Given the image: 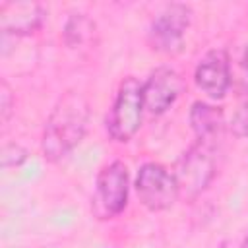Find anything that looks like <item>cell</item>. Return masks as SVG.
<instances>
[{"mask_svg": "<svg viewBox=\"0 0 248 248\" xmlns=\"http://www.w3.org/2000/svg\"><path fill=\"white\" fill-rule=\"evenodd\" d=\"M141 85L136 78L122 79L112 108L107 116V132L114 141H128L136 136L143 118Z\"/></svg>", "mask_w": 248, "mask_h": 248, "instance_id": "cell-2", "label": "cell"}, {"mask_svg": "<svg viewBox=\"0 0 248 248\" xmlns=\"http://www.w3.org/2000/svg\"><path fill=\"white\" fill-rule=\"evenodd\" d=\"M182 78L172 68H157L141 85L143 108L149 114H163L182 93Z\"/></svg>", "mask_w": 248, "mask_h": 248, "instance_id": "cell-7", "label": "cell"}, {"mask_svg": "<svg viewBox=\"0 0 248 248\" xmlns=\"http://www.w3.org/2000/svg\"><path fill=\"white\" fill-rule=\"evenodd\" d=\"M136 192L140 202L151 211L169 209L180 196L174 172L159 163H145L136 176Z\"/></svg>", "mask_w": 248, "mask_h": 248, "instance_id": "cell-4", "label": "cell"}, {"mask_svg": "<svg viewBox=\"0 0 248 248\" xmlns=\"http://www.w3.org/2000/svg\"><path fill=\"white\" fill-rule=\"evenodd\" d=\"M89 122V103L78 91L64 93L54 105L43 132V155L46 161H60L85 136Z\"/></svg>", "mask_w": 248, "mask_h": 248, "instance_id": "cell-1", "label": "cell"}, {"mask_svg": "<svg viewBox=\"0 0 248 248\" xmlns=\"http://www.w3.org/2000/svg\"><path fill=\"white\" fill-rule=\"evenodd\" d=\"M242 64H244V70L248 72V46H246V50H244V58H242Z\"/></svg>", "mask_w": 248, "mask_h": 248, "instance_id": "cell-14", "label": "cell"}, {"mask_svg": "<svg viewBox=\"0 0 248 248\" xmlns=\"http://www.w3.org/2000/svg\"><path fill=\"white\" fill-rule=\"evenodd\" d=\"M240 248H248V238H246V240L242 242V246H240Z\"/></svg>", "mask_w": 248, "mask_h": 248, "instance_id": "cell-15", "label": "cell"}, {"mask_svg": "<svg viewBox=\"0 0 248 248\" xmlns=\"http://www.w3.org/2000/svg\"><path fill=\"white\" fill-rule=\"evenodd\" d=\"M196 85L211 99H223L231 85V66L229 56L223 48L209 50L196 66L194 72Z\"/></svg>", "mask_w": 248, "mask_h": 248, "instance_id": "cell-8", "label": "cell"}, {"mask_svg": "<svg viewBox=\"0 0 248 248\" xmlns=\"http://www.w3.org/2000/svg\"><path fill=\"white\" fill-rule=\"evenodd\" d=\"M14 110V97H12V89L6 81L0 83V116L2 122H8V118L12 116Z\"/></svg>", "mask_w": 248, "mask_h": 248, "instance_id": "cell-13", "label": "cell"}, {"mask_svg": "<svg viewBox=\"0 0 248 248\" xmlns=\"http://www.w3.org/2000/svg\"><path fill=\"white\" fill-rule=\"evenodd\" d=\"M192 21V10L186 4L165 6L151 23L149 45L159 52H172L182 45V37Z\"/></svg>", "mask_w": 248, "mask_h": 248, "instance_id": "cell-6", "label": "cell"}, {"mask_svg": "<svg viewBox=\"0 0 248 248\" xmlns=\"http://www.w3.org/2000/svg\"><path fill=\"white\" fill-rule=\"evenodd\" d=\"M45 19V10L39 2H4L0 6V29L4 35H29L41 27Z\"/></svg>", "mask_w": 248, "mask_h": 248, "instance_id": "cell-9", "label": "cell"}, {"mask_svg": "<svg viewBox=\"0 0 248 248\" xmlns=\"http://www.w3.org/2000/svg\"><path fill=\"white\" fill-rule=\"evenodd\" d=\"M215 141L198 140L178 161L176 182L180 196L194 200L200 196L215 176Z\"/></svg>", "mask_w": 248, "mask_h": 248, "instance_id": "cell-3", "label": "cell"}, {"mask_svg": "<svg viewBox=\"0 0 248 248\" xmlns=\"http://www.w3.org/2000/svg\"><path fill=\"white\" fill-rule=\"evenodd\" d=\"M25 159H27V149L21 147L19 143H16V141H8V143L2 145L0 161H2V167H4V169L17 167V165H21Z\"/></svg>", "mask_w": 248, "mask_h": 248, "instance_id": "cell-12", "label": "cell"}, {"mask_svg": "<svg viewBox=\"0 0 248 248\" xmlns=\"http://www.w3.org/2000/svg\"><path fill=\"white\" fill-rule=\"evenodd\" d=\"M95 33V23L85 14H72L64 25V41L68 46L76 48L87 43Z\"/></svg>", "mask_w": 248, "mask_h": 248, "instance_id": "cell-11", "label": "cell"}, {"mask_svg": "<svg viewBox=\"0 0 248 248\" xmlns=\"http://www.w3.org/2000/svg\"><path fill=\"white\" fill-rule=\"evenodd\" d=\"M190 124L198 140L217 141V136L223 130V110L213 105L196 101L190 110Z\"/></svg>", "mask_w": 248, "mask_h": 248, "instance_id": "cell-10", "label": "cell"}, {"mask_svg": "<svg viewBox=\"0 0 248 248\" xmlns=\"http://www.w3.org/2000/svg\"><path fill=\"white\" fill-rule=\"evenodd\" d=\"M128 202V170L120 161H112L101 169L95 180L93 211L101 219L116 217Z\"/></svg>", "mask_w": 248, "mask_h": 248, "instance_id": "cell-5", "label": "cell"}]
</instances>
